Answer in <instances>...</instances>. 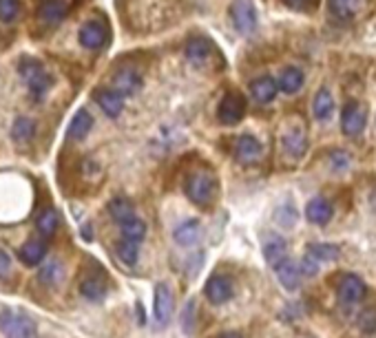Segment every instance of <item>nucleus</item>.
<instances>
[{"instance_id":"obj_1","label":"nucleus","mask_w":376,"mask_h":338,"mask_svg":"<svg viewBox=\"0 0 376 338\" xmlns=\"http://www.w3.org/2000/svg\"><path fill=\"white\" fill-rule=\"evenodd\" d=\"M186 195L197 206H210L217 195V179L210 170H195L186 179Z\"/></svg>"},{"instance_id":"obj_2","label":"nucleus","mask_w":376,"mask_h":338,"mask_svg":"<svg viewBox=\"0 0 376 338\" xmlns=\"http://www.w3.org/2000/svg\"><path fill=\"white\" fill-rule=\"evenodd\" d=\"M20 76L25 78L27 86H29V93L36 98V100H42L44 96L49 93V88L54 84L51 76L47 73V69L38 62V60H31V58H22L20 60V66H18Z\"/></svg>"},{"instance_id":"obj_3","label":"nucleus","mask_w":376,"mask_h":338,"mask_svg":"<svg viewBox=\"0 0 376 338\" xmlns=\"http://www.w3.org/2000/svg\"><path fill=\"white\" fill-rule=\"evenodd\" d=\"M0 332L7 338H34L36 323L25 314H14L7 309L0 314Z\"/></svg>"},{"instance_id":"obj_4","label":"nucleus","mask_w":376,"mask_h":338,"mask_svg":"<svg viewBox=\"0 0 376 338\" xmlns=\"http://www.w3.org/2000/svg\"><path fill=\"white\" fill-rule=\"evenodd\" d=\"M230 18H233L235 29L243 36H250L257 29V11L250 0H233Z\"/></svg>"},{"instance_id":"obj_5","label":"nucleus","mask_w":376,"mask_h":338,"mask_svg":"<svg viewBox=\"0 0 376 338\" xmlns=\"http://www.w3.org/2000/svg\"><path fill=\"white\" fill-rule=\"evenodd\" d=\"M246 116V100H243L241 93H226L224 100L219 102V108H217V118L221 124L226 126H235L237 122L243 120Z\"/></svg>"},{"instance_id":"obj_6","label":"nucleus","mask_w":376,"mask_h":338,"mask_svg":"<svg viewBox=\"0 0 376 338\" xmlns=\"http://www.w3.org/2000/svg\"><path fill=\"white\" fill-rule=\"evenodd\" d=\"M365 124H367L365 108L359 102L345 104V108L341 113V130L347 135V138H357V135H361Z\"/></svg>"},{"instance_id":"obj_7","label":"nucleus","mask_w":376,"mask_h":338,"mask_svg":"<svg viewBox=\"0 0 376 338\" xmlns=\"http://www.w3.org/2000/svg\"><path fill=\"white\" fill-rule=\"evenodd\" d=\"M365 283L357 275H345L337 287V297L343 305H357L365 299Z\"/></svg>"},{"instance_id":"obj_8","label":"nucleus","mask_w":376,"mask_h":338,"mask_svg":"<svg viewBox=\"0 0 376 338\" xmlns=\"http://www.w3.org/2000/svg\"><path fill=\"white\" fill-rule=\"evenodd\" d=\"M206 297L213 305H224L233 299V281L224 275H213L204 287Z\"/></svg>"},{"instance_id":"obj_9","label":"nucleus","mask_w":376,"mask_h":338,"mask_svg":"<svg viewBox=\"0 0 376 338\" xmlns=\"http://www.w3.org/2000/svg\"><path fill=\"white\" fill-rule=\"evenodd\" d=\"M235 157L237 162L243 164V166H250V164H257L261 160V144L257 138L253 135H241L235 144Z\"/></svg>"},{"instance_id":"obj_10","label":"nucleus","mask_w":376,"mask_h":338,"mask_svg":"<svg viewBox=\"0 0 376 338\" xmlns=\"http://www.w3.org/2000/svg\"><path fill=\"white\" fill-rule=\"evenodd\" d=\"M173 317V292L166 283L155 287V321L158 325H168Z\"/></svg>"},{"instance_id":"obj_11","label":"nucleus","mask_w":376,"mask_h":338,"mask_svg":"<svg viewBox=\"0 0 376 338\" xmlns=\"http://www.w3.org/2000/svg\"><path fill=\"white\" fill-rule=\"evenodd\" d=\"M281 146H283V153L290 155L293 160H299V157L305 155L308 150V138H305V130L303 128H290L283 133L281 138Z\"/></svg>"},{"instance_id":"obj_12","label":"nucleus","mask_w":376,"mask_h":338,"mask_svg":"<svg viewBox=\"0 0 376 338\" xmlns=\"http://www.w3.org/2000/svg\"><path fill=\"white\" fill-rule=\"evenodd\" d=\"M275 272L279 283L288 290V292H295L301 285V270L299 263H295L293 259H283L279 265H275Z\"/></svg>"},{"instance_id":"obj_13","label":"nucleus","mask_w":376,"mask_h":338,"mask_svg":"<svg viewBox=\"0 0 376 338\" xmlns=\"http://www.w3.org/2000/svg\"><path fill=\"white\" fill-rule=\"evenodd\" d=\"M332 215H335V208H332V204L327 199L323 197H315V199H310L308 201V206H305V217L310 223H315V225H325Z\"/></svg>"},{"instance_id":"obj_14","label":"nucleus","mask_w":376,"mask_h":338,"mask_svg":"<svg viewBox=\"0 0 376 338\" xmlns=\"http://www.w3.org/2000/svg\"><path fill=\"white\" fill-rule=\"evenodd\" d=\"M93 100L98 102V106L106 113L108 118H118L122 113V96L118 91H111V88H96L93 91Z\"/></svg>"},{"instance_id":"obj_15","label":"nucleus","mask_w":376,"mask_h":338,"mask_svg":"<svg viewBox=\"0 0 376 338\" xmlns=\"http://www.w3.org/2000/svg\"><path fill=\"white\" fill-rule=\"evenodd\" d=\"M113 86L120 96H136L142 88V78L133 69H120L113 78Z\"/></svg>"},{"instance_id":"obj_16","label":"nucleus","mask_w":376,"mask_h":338,"mask_svg":"<svg viewBox=\"0 0 376 338\" xmlns=\"http://www.w3.org/2000/svg\"><path fill=\"white\" fill-rule=\"evenodd\" d=\"M277 91H279V86H277V80L270 78V76H261L257 78L253 84H250V93L253 98L259 102V104H268L277 98Z\"/></svg>"},{"instance_id":"obj_17","label":"nucleus","mask_w":376,"mask_h":338,"mask_svg":"<svg viewBox=\"0 0 376 338\" xmlns=\"http://www.w3.org/2000/svg\"><path fill=\"white\" fill-rule=\"evenodd\" d=\"M106 42V29L102 22H86L80 29V44L86 49H100Z\"/></svg>"},{"instance_id":"obj_18","label":"nucleus","mask_w":376,"mask_h":338,"mask_svg":"<svg viewBox=\"0 0 376 338\" xmlns=\"http://www.w3.org/2000/svg\"><path fill=\"white\" fill-rule=\"evenodd\" d=\"M199 237H202V223H199L197 219H186L184 223L177 225L175 232H173L175 243H180L184 247L195 245L199 241Z\"/></svg>"},{"instance_id":"obj_19","label":"nucleus","mask_w":376,"mask_h":338,"mask_svg":"<svg viewBox=\"0 0 376 338\" xmlns=\"http://www.w3.org/2000/svg\"><path fill=\"white\" fill-rule=\"evenodd\" d=\"M44 257H47V243H44L42 239H29L20 247V261L25 265H29V267L42 263Z\"/></svg>"},{"instance_id":"obj_20","label":"nucleus","mask_w":376,"mask_h":338,"mask_svg":"<svg viewBox=\"0 0 376 338\" xmlns=\"http://www.w3.org/2000/svg\"><path fill=\"white\" fill-rule=\"evenodd\" d=\"M38 14L44 22L56 25V22H62L66 18V14H69V5H66L64 0H40Z\"/></svg>"},{"instance_id":"obj_21","label":"nucleus","mask_w":376,"mask_h":338,"mask_svg":"<svg viewBox=\"0 0 376 338\" xmlns=\"http://www.w3.org/2000/svg\"><path fill=\"white\" fill-rule=\"evenodd\" d=\"M263 257L273 267L279 265L283 259H288V243H285V239H281L277 235H270L263 243Z\"/></svg>"},{"instance_id":"obj_22","label":"nucleus","mask_w":376,"mask_h":338,"mask_svg":"<svg viewBox=\"0 0 376 338\" xmlns=\"http://www.w3.org/2000/svg\"><path fill=\"white\" fill-rule=\"evenodd\" d=\"M308 257H313L319 265L321 263H332V261H339L341 257V247L335 245V243H310L308 250H305Z\"/></svg>"},{"instance_id":"obj_23","label":"nucleus","mask_w":376,"mask_h":338,"mask_svg":"<svg viewBox=\"0 0 376 338\" xmlns=\"http://www.w3.org/2000/svg\"><path fill=\"white\" fill-rule=\"evenodd\" d=\"M277 86H279V91H283L288 96H295L303 86V71L297 69V66H288V69L279 76Z\"/></svg>"},{"instance_id":"obj_24","label":"nucleus","mask_w":376,"mask_h":338,"mask_svg":"<svg viewBox=\"0 0 376 338\" xmlns=\"http://www.w3.org/2000/svg\"><path fill=\"white\" fill-rule=\"evenodd\" d=\"M106 283L102 277H88L80 283V295L86 299V301H93V303H100L104 301L106 297Z\"/></svg>"},{"instance_id":"obj_25","label":"nucleus","mask_w":376,"mask_h":338,"mask_svg":"<svg viewBox=\"0 0 376 338\" xmlns=\"http://www.w3.org/2000/svg\"><path fill=\"white\" fill-rule=\"evenodd\" d=\"M64 279V265L60 261H47L38 272V281L47 287H58Z\"/></svg>"},{"instance_id":"obj_26","label":"nucleus","mask_w":376,"mask_h":338,"mask_svg":"<svg viewBox=\"0 0 376 338\" xmlns=\"http://www.w3.org/2000/svg\"><path fill=\"white\" fill-rule=\"evenodd\" d=\"M210 53H213V42L208 38L197 36V38L188 40V44H186V56L195 64H202Z\"/></svg>"},{"instance_id":"obj_27","label":"nucleus","mask_w":376,"mask_h":338,"mask_svg":"<svg viewBox=\"0 0 376 338\" xmlns=\"http://www.w3.org/2000/svg\"><path fill=\"white\" fill-rule=\"evenodd\" d=\"M313 113L319 122H327L332 118V113H335V100H332V93L327 91V88H321V91L315 96Z\"/></svg>"},{"instance_id":"obj_28","label":"nucleus","mask_w":376,"mask_h":338,"mask_svg":"<svg viewBox=\"0 0 376 338\" xmlns=\"http://www.w3.org/2000/svg\"><path fill=\"white\" fill-rule=\"evenodd\" d=\"M36 228L38 232L47 239V237H54L60 228V215L54 210V208H44L40 215H38V221H36Z\"/></svg>"},{"instance_id":"obj_29","label":"nucleus","mask_w":376,"mask_h":338,"mask_svg":"<svg viewBox=\"0 0 376 338\" xmlns=\"http://www.w3.org/2000/svg\"><path fill=\"white\" fill-rule=\"evenodd\" d=\"M91 126H93L91 113L84 111V108H80L76 116H73V122H71V126H69V135H71L73 140H84L86 133L91 130Z\"/></svg>"},{"instance_id":"obj_30","label":"nucleus","mask_w":376,"mask_h":338,"mask_svg":"<svg viewBox=\"0 0 376 338\" xmlns=\"http://www.w3.org/2000/svg\"><path fill=\"white\" fill-rule=\"evenodd\" d=\"M330 14L339 20H352L359 9V0H327Z\"/></svg>"},{"instance_id":"obj_31","label":"nucleus","mask_w":376,"mask_h":338,"mask_svg":"<svg viewBox=\"0 0 376 338\" xmlns=\"http://www.w3.org/2000/svg\"><path fill=\"white\" fill-rule=\"evenodd\" d=\"M120 232H122V239L140 243L146 237V223L142 219H138V217H133V219L120 223Z\"/></svg>"},{"instance_id":"obj_32","label":"nucleus","mask_w":376,"mask_h":338,"mask_svg":"<svg viewBox=\"0 0 376 338\" xmlns=\"http://www.w3.org/2000/svg\"><path fill=\"white\" fill-rule=\"evenodd\" d=\"M116 255H118V259L124 263V265H128V267H133L138 263V255H140V247H138V243L136 241H128V239H122L118 245H116Z\"/></svg>"},{"instance_id":"obj_33","label":"nucleus","mask_w":376,"mask_h":338,"mask_svg":"<svg viewBox=\"0 0 376 338\" xmlns=\"http://www.w3.org/2000/svg\"><path fill=\"white\" fill-rule=\"evenodd\" d=\"M108 212H111V217H113L118 223H124V221L136 217V215H133V204H131L128 199H124V197H116L113 201H111V204H108Z\"/></svg>"},{"instance_id":"obj_34","label":"nucleus","mask_w":376,"mask_h":338,"mask_svg":"<svg viewBox=\"0 0 376 338\" xmlns=\"http://www.w3.org/2000/svg\"><path fill=\"white\" fill-rule=\"evenodd\" d=\"M36 133V124L29 118H18L11 126V138L16 142H29Z\"/></svg>"},{"instance_id":"obj_35","label":"nucleus","mask_w":376,"mask_h":338,"mask_svg":"<svg viewBox=\"0 0 376 338\" xmlns=\"http://www.w3.org/2000/svg\"><path fill=\"white\" fill-rule=\"evenodd\" d=\"M359 327H361V332H365V334H374V332H376V307H367V309L361 312Z\"/></svg>"},{"instance_id":"obj_36","label":"nucleus","mask_w":376,"mask_h":338,"mask_svg":"<svg viewBox=\"0 0 376 338\" xmlns=\"http://www.w3.org/2000/svg\"><path fill=\"white\" fill-rule=\"evenodd\" d=\"M20 11V0H0V20L11 22Z\"/></svg>"},{"instance_id":"obj_37","label":"nucleus","mask_w":376,"mask_h":338,"mask_svg":"<svg viewBox=\"0 0 376 338\" xmlns=\"http://www.w3.org/2000/svg\"><path fill=\"white\" fill-rule=\"evenodd\" d=\"M299 270H301V277H315L319 272V263L313 257L303 255V259L299 263Z\"/></svg>"},{"instance_id":"obj_38","label":"nucleus","mask_w":376,"mask_h":338,"mask_svg":"<svg viewBox=\"0 0 376 338\" xmlns=\"http://www.w3.org/2000/svg\"><path fill=\"white\" fill-rule=\"evenodd\" d=\"M332 164H335L337 170H343L350 166V153H343V150H337L335 155H332Z\"/></svg>"},{"instance_id":"obj_39","label":"nucleus","mask_w":376,"mask_h":338,"mask_svg":"<svg viewBox=\"0 0 376 338\" xmlns=\"http://www.w3.org/2000/svg\"><path fill=\"white\" fill-rule=\"evenodd\" d=\"M283 3L290 9H310L317 3V0H283Z\"/></svg>"},{"instance_id":"obj_40","label":"nucleus","mask_w":376,"mask_h":338,"mask_svg":"<svg viewBox=\"0 0 376 338\" xmlns=\"http://www.w3.org/2000/svg\"><path fill=\"white\" fill-rule=\"evenodd\" d=\"M11 270V259L5 250H0V277H5Z\"/></svg>"},{"instance_id":"obj_41","label":"nucleus","mask_w":376,"mask_h":338,"mask_svg":"<svg viewBox=\"0 0 376 338\" xmlns=\"http://www.w3.org/2000/svg\"><path fill=\"white\" fill-rule=\"evenodd\" d=\"M190 319H193V303L186 305V317H184V321H186V332H190Z\"/></svg>"},{"instance_id":"obj_42","label":"nucleus","mask_w":376,"mask_h":338,"mask_svg":"<svg viewBox=\"0 0 376 338\" xmlns=\"http://www.w3.org/2000/svg\"><path fill=\"white\" fill-rule=\"evenodd\" d=\"M221 338H241V334H237V332H226V334H221Z\"/></svg>"}]
</instances>
